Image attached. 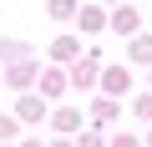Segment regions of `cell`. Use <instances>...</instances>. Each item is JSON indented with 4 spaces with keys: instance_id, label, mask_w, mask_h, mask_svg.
Returning <instances> with one entry per match:
<instances>
[{
    "instance_id": "obj_1",
    "label": "cell",
    "mask_w": 152,
    "mask_h": 147,
    "mask_svg": "<svg viewBox=\"0 0 152 147\" xmlns=\"http://www.w3.org/2000/svg\"><path fill=\"white\" fill-rule=\"evenodd\" d=\"M137 26V10H117V31H132Z\"/></svg>"
}]
</instances>
